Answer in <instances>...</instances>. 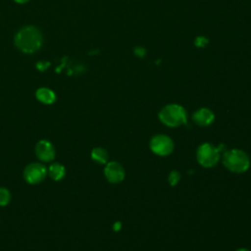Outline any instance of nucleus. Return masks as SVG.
Returning <instances> with one entry per match:
<instances>
[{"instance_id": "1", "label": "nucleus", "mask_w": 251, "mask_h": 251, "mask_svg": "<svg viewBox=\"0 0 251 251\" xmlns=\"http://www.w3.org/2000/svg\"><path fill=\"white\" fill-rule=\"evenodd\" d=\"M42 43V35L34 26H25L18 31L15 36L16 46L23 52L33 53L37 51Z\"/></svg>"}, {"instance_id": "2", "label": "nucleus", "mask_w": 251, "mask_h": 251, "mask_svg": "<svg viewBox=\"0 0 251 251\" xmlns=\"http://www.w3.org/2000/svg\"><path fill=\"white\" fill-rule=\"evenodd\" d=\"M223 164L230 172L243 173L248 170L250 160L244 151L240 149H231L225 152Z\"/></svg>"}, {"instance_id": "3", "label": "nucleus", "mask_w": 251, "mask_h": 251, "mask_svg": "<svg viewBox=\"0 0 251 251\" xmlns=\"http://www.w3.org/2000/svg\"><path fill=\"white\" fill-rule=\"evenodd\" d=\"M159 119L164 125L176 127L185 124L186 112L184 108L178 104H169L160 111Z\"/></svg>"}, {"instance_id": "4", "label": "nucleus", "mask_w": 251, "mask_h": 251, "mask_svg": "<svg viewBox=\"0 0 251 251\" xmlns=\"http://www.w3.org/2000/svg\"><path fill=\"white\" fill-rule=\"evenodd\" d=\"M223 147L224 145L216 147L211 143L201 144L196 152L198 163L205 168H211L215 166L220 159V152L222 151Z\"/></svg>"}, {"instance_id": "5", "label": "nucleus", "mask_w": 251, "mask_h": 251, "mask_svg": "<svg viewBox=\"0 0 251 251\" xmlns=\"http://www.w3.org/2000/svg\"><path fill=\"white\" fill-rule=\"evenodd\" d=\"M23 176L27 183L38 184L46 177L47 168L39 162L30 163L25 168Z\"/></svg>"}, {"instance_id": "6", "label": "nucleus", "mask_w": 251, "mask_h": 251, "mask_svg": "<svg viewBox=\"0 0 251 251\" xmlns=\"http://www.w3.org/2000/svg\"><path fill=\"white\" fill-rule=\"evenodd\" d=\"M150 149L153 153L159 156L170 155L174 150L173 140L164 134H158L151 138L149 143Z\"/></svg>"}, {"instance_id": "7", "label": "nucleus", "mask_w": 251, "mask_h": 251, "mask_svg": "<svg viewBox=\"0 0 251 251\" xmlns=\"http://www.w3.org/2000/svg\"><path fill=\"white\" fill-rule=\"evenodd\" d=\"M35 155L36 158L44 163H50L55 159L56 151L54 145L47 139H40L35 144Z\"/></svg>"}, {"instance_id": "8", "label": "nucleus", "mask_w": 251, "mask_h": 251, "mask_svg": "<svg viewBox=\"0 0 251 251\" xmlns=\"http://www.w3.org/2000/svg\"><path fill=\"white\" fill-rule=\"evenodd\" d=\"M104 175L111 183H119L125 178V170L118 162H108L104 169Z\"/></svg>"}, {"instance_id": "9", "label": "nucleus", "mask_w": 251, "mask_h": 251, "mask_svg": "<svg viewBox=\"0 0 251 251\" xmlns=\"http://www.w3.org/2000/svg\"><path fill=\"white\" fill-rule=\"evenodd\" d=\"M192 119L196 125L200 126H207L214 122L215 115L208 108H200L194 112Z\"/></svg>"}, {"instance_id": "10", "label": "nucleus", "mask_w": 251, "mask_h": 251, "mask_svg": "<svg viewBox=\"0 0 251 251\" xmlns=\"http://www.w3.org/2000/svg\"><path fill=\"white\" fill-rule=\"evenodd\" d=\"M47 174L50 176V178H52L53 180L55 181L61 180L66 176L65 166L57 162L51 163V165L47 169Z\"/></svg>"}, {"instance_id": "11", "label": "nucleus", "mask_w": 251, "mask_h": 251, "mask_svg": "<svg viewBox=\"0 0 251 251\" xmlns=\"http://www.w3.org/2000/svg\"><path fill=\"white\" fill-rule=\"evenodd\" d=\"M35 96L38 101H40L43 104H52L56 100L55 93L46 87H41L36 90Z\"/></svg>"}, {"instance_id": "12", "label": "nucleus", "mask_w": 251, "mask_h": 251, "mask_svg": "<svg viewBox=\"0 0 251 251\" xmlns=\"http://www.w3.org/2000/svg\"><path fill=\"white\" fill-rule=\"evenodd\" d=\"M91 158L94 162L98 164H107L108 163V152L101 147H95L91 151Z\"/></svg>"}, {"instance_id": "13", "label": "nucleus", "mask_w": 251, "mask_h": 251, "mask_svg": "<svg viewBox=\"0 0 251 251\" xmlns=\"http://www.w3.org/2000/svg\"><path fill=\"white\" fill-rule=\"evenodd\" d=\"M11 201V193L9 189L0 187V206H6Z\"/></svg>"}, {"instance_id": "14", "label": "nucleus", "mask_w": 251, "mask_h": 251, "mask_svg": "<svg viewBox=\"0 0 251 251\" xmlns=\"http://www.w3.org/2000/svg\"><path fill=\"white\" fill-rule=\"evenodd\" d=\"M179 178H180V175H179L176 171H173V172L169 175L168 180H169V182L171 183V185H176V184L178 182Z\"/></svg>"}, {"instance_id": "15", "label": "nucleus", "mask_w": 251, "mask_h": 251, "mask_svg": "<svg viewBox=\"0 0 251 251\" xmlns=\"http://www.w3.org/2000/svg\"><path fill=\"white\" fill-rule=\"evenodd\" d=\"M120 226H121V225H120V224H119V223H117V224H116V225H115V226H114V228H115V229H116V230H118V229H119V228H120Z\"/></svg>"}, {"instance_id": "16", "label": "nucleus", "mask_w": 251, "mask_h": 251, "mask_svg": "<svg viewBox=\"0 0 251 251\" xmlns=\"http://www.w3.org/2000/svg\"><path fill=\"white\" fill-rule=\"evenodd\" d=\"M16 2H18V3H25V2H27L28 0H15Z\"/></svg>"}, {"instance_id": "17", "label": "nucleus", "mask_w": 251, "mask_h": 251, "mask_svg": "<svg viewBox=\"0 0 251 251\" xmlns=\"http://www.w3.org/2000/svg\"><path fill=\"white\" fill-rule=\"evenodd\" d=\"M236 251H249V250H247V249H245V248H240V249H237Z\"/></svg>"}]
</instances>
